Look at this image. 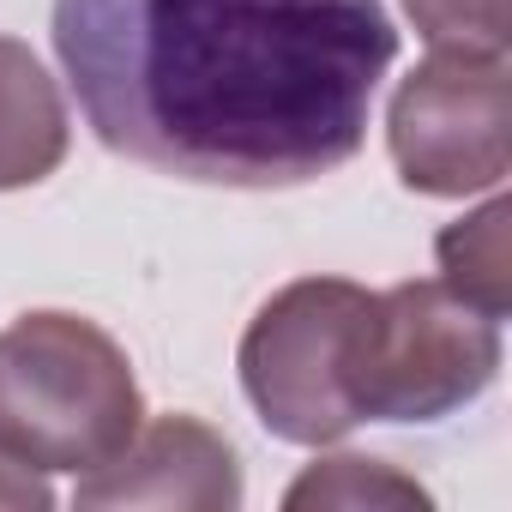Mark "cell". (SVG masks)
<instances>
[{
	"mask_svg": "<svg viewBox=\"0 0 512 512\" xmlns=\"http://www.w3.org/2000/svg\"><path fill=\"white\" fill-rule=\"evenodd\" d=\"M55 55L109 151L296 187L362 151L398 31L380 0H55Z\"/></svg>",
	"mask_w": 512,
	"mask_h": 512,
	"instance_id": "cell-1",
	"label": "cell"
},
{
	"mask_svg": "<svg viewBox=\"0 0 512 512\" xmlns=\"http://www.w3.org/2000/svg\"><path fill=\"white\" fill-rule=\"evenodd\" d=\"M145 422L121 344L79 314H25L0 332V452L31 470H103Z\"/></svg>",
	"mask_w": 512,
	"mask_h": 512,
	"instance_id": "cell-2",
	"label": "cell"
},
{
	"mask_svg": "<svg viewBox=\"0 0 512 512\" xmlns=\"http://www.w3.org/2000/svg\"><path fill=\"white\" fill-rule=\"evenodd\" d=\"M500 368V320L440 278L368 296L344 350V392L368 422H434L470 404Z\"/></svg>",
	"mask_w": 512,
	"mask_h": 512,
	"instance_id": "cell-3",
	"label": "cell"
},
{
	"mask_svg": "<svg viewBox=\"0 0 512 512\" xmlns=\"http://www.w3.org/2000/svg\"><path fill=\"white\" fill-rule=\"evenodd\" d=\"M362 308H368L362 284L302 278L253 314L241 338V386L278 440L332 446L362 422L344 392V350Z\"/></svg>",
	"mask_w": 512,
	"mask_h": 512,
	"instance_id": "cell-4",
	"label": "cell"
},
{
	"mask_svg": "<svg viewBox=\"0 0 512 512\" xmlns=\"http://www.w3.org/2000/svg\"><path fill=\"white\" fill-rule=\"evenodd\" d=\"M392 163L416 193L464 199L506 181V49H434L386 109Z\"/></svg>",
	"mask_w": 512,
	"mask_h": 512,
	"instance_id": "cell-5",
	"label": "cell"
},
{
	"mask_svg": "<svg viewBox=\"0 0 512 512\" xmlns=\"http://www.w3.org/2000/svg\"><path fill=\"white\" fill-rule=\"evenodd\" d=\"M79 506H175V512H229L241 506V464L217 428L199 416H157L127 440L121 458L79 482Z\"/></svg>",
	"mask_w": 512,
	"mask_h": 512,
	"instance_id": "cell-6",
	"label": "cell"
},
{
	"mask_svg": "<svg viewBox=\"0 0 512 512\" xmlns=\"http://www.w3.org/2000/svg\"><path fill=\"white\" fill-rule=\"evenodd\" d=\"M67 157V103L43 61L0 37V193L7 187H37L55 175Z\"/></svg>",
	"mask_w": 512,
	"mask_h": 512,
	"instance_id": "cell-7",
	"label": "cell"
},
{
	"mask_svg": "<svg viewBox=\"0 0 512 512\" xmlns=\"http://www.w3.org/2000/svg\"><path fill=\"white\" fill-rule=\"evenodd\" d=\"M506 223H512V199H488L482 211H470L464 223L440 229L434 253H440V284L458 290L470 308H482L488 320H506L512 308V247H506Z\"/></svg>",
	"mask_w": 512,
	"mask_h": 512,
	"instance_id": "cell-8",
	"label": "cell"
},
{
	"mask_svg": "<svg viewBox=\"0 0 512 512\" xmlns=\"http://www.w3.org/2000/svg\"><path fill=\"white\" fill-rule=\"evenodd\" d=\"M290 512L302 506H428V488H416L410 476H398L380 458H320L314 470H302L284 494Z\"/></svg>",
	"mask_w": 512,
	"mask_h": 512,
	"instance_id": "cell-9",
	"label": "cell"
},
{
	"mask_svg": "<svg viewBox=\"0 0 512 512\" xmlns=\"http://www.w3.org/2000/svg\"><path fill=\"white\" fill-rule=\"evenodd\" d=\"M434 49H506V0H404Z\"/></svg>",
	"mask_w": 512,
	"mask_h": 512,
	"instance_id": "cell-10",
	"label": "cell"
},
{
	"mask_svg": "<svg viewBox=\"0 0 512 512\" xmlns=\"http://www.w3.org/2000/svg\"><path fill=\"white\" fill-rule=\"evenodd\" d=\"M0 506H31V512H43V506H55V494H49L43 470H31V464H19V458L0 452Z\"/></svg>",
	"mask_w": 512,
	"mask_h": 512,
	"instance_id": "cell-11",
	"label": "cell"
}]
</instances>
